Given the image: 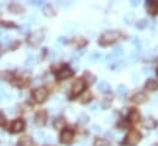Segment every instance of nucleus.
I'll return each mask as SVG.
<instances>
[{
  "mask_svg": "<svg viewBox=\"0 0 158 146\" xmlns=\"http://www.w3.org/2000/svg\"><path fill=\"white\" fill-rule=\"evenodd\" d=\"M132 43H134V44L140 45V39H139V38H136V37H134V38H132Z\"/></svg>",
  "mask_w": 158,
  "mask_h": 146,
  "instance_id": "4c0bfd02",
  "label": "nucleus"
},
{
  "mask_svg": "<svg viewBox=\"0 0 158 146\" xmlns=\"http://www.w3.org/2000/svg\"><path fill=\"white\" fill-rule=\"evenodd\" d=\"M110 103H112V102H110V100L108 101V98H106V100L103 101V103H102V107H103L104 110H107V108L110 106Z\"/></svg>",
  "mask_w": 158,
  "mask_h": 146,
  "instance_id": "2f4dec72",
  "label": "nucleus"
},
{
  "mask_svg": "<svg viewBox=\"0 0 158 146\" xmlns=\"http://www.w3.org/2000/svg\"><path fill=\"white\" fill-rule=\"evenodd\" d=\"M73 139H74V133L71 130H69V129L61 130V133H60V141L63 144L68 145V144H70L73 141Z\"/></svg>",
  "mask_w": 158,
  "mask_h": 146,
  "instance_id": "39448f33",
  "label": "nucleus"
},
{
  "mask_svg": "<svg viewBox=\"0 0 158 146\" xmlns=\"http://www.w3.org/2000/svg\"><path fill=\"white\" fill-rule=\"evenodd\" d=\"M91 131H92V133H101V131H102V128H101L99 125H97V124H93V125L91 127Z\"/></svg>",
  "mask_w": 158,
  "mask_h": 146,
  "instance_id": "c756f323",
  "label": "nucleus"
},
{
  "mask_svg": "<svg viewBox=\"0 0 158 146\" xmlns=\"http://www.w3.org/2000/svg\"><path fill=\"white\" fill-rule=\"evenodd\" d=\"M81 55H82V52H75L73 54V60H77Z\"/></svg>",
  "mask_w": 158,
  "mask_h": 146,
  "instance_id": "473e14b6",
  "label": "nucleus"
},
{
  "mask_svg": "<svg viewBox=\"0 0 158 146\" xmlns=\"http://www.w3.org/2000/svg\"><path fill=\"white\" fill-rule=\"evenodd\" d=\"M45 119H47V112L45 110H40L36 114V123L38 125H43L45 123Z\"/></svg>",
  "mask_w": 158,
  "mask_h": 146,
  "instance_id": "f8f14e48",
  "label": "nucleus"
},
{
  "mask_svg": "<svg viewBox=\"0 0 158 146\" xmlns=\"http://www.w3.org/2000/svg\"><path fill=\"white\" fill-rule=\"evenodd\" d=\"M19 146H32V140L28 136H23L19 140Z\"/></svg>",
  "mask_w": 158,
  "mask_h": 146,
  "instance_id": "a211bd4d",
  "label": "nucleus"
},
{
  "mask_svg": "<svg viewBox=\"0 0 158 146\" xmlns=\"http://www.w3.org/2000/svg\"><path fill=\"white\" fill-rule=\"evenodd\" d=\"M106 135H107V138H110V139L113 138V134H112L110 131H107V133H106Z\"/></svg>",
  "mask_w": 158,
  "mask_h": 146,
  "instance_id": "a19ab883",
  "label": "nucleus"
},
{
  "mask_svg": "<svg viewBox=\"0 0 158 146\" xmlns=\"http://www.w3.org/2000/svg\"><path fill=\"white\" fill-rule=\"evenodd\" d=\"M147 100H148V97H147V95L143 93V92H137V93L134 95V97H132V102H135V103H137V105H142V103L147 102Z\"/></svg>",
  "mask_w": 158,
  "mask_h": 146,
  "instance_id": "1a4fd4ad",
  "label": "nucleus"
},
{
  "mask_svg": "<svg viewBox=\"0 0 158 146\" xmlns=\"http://www.w3.org/2000/svg\"><path fill=\"white\" fill-rule=\"evenodd\" d=\"M126 91H127V87L125 86V85H119L118 86V93L119 95H125L126 93Z\"/></svg>",
  "mask_w": 158,
  "mask_h": 146,
  "instance_id": "cd10ccee",
  "label": "nucleus"
},
{
  "mask_svg": "<svg viewBox=\"0 0 158 146\" xmlns=\"http://www.w3.org/2000/svg\"><path fill=\"white\" fill-rule=\"evenodd\" d=\"M32 4H35V5H38V6H40V5H43V1H36V2H32Z\"/></svg>",
  "mask_w": 158,
  "mask_h": 146,
  "instance_id": "37998d69",
  "label": "nucleus"
},
{
  "mask_svg": "<svg viewBox=\"0 0 158 146\" xmlns=\"http://www.w3.org/2000/svg\"><path fill=\"white\" fill-rule=\"evenodd\" d=\"M97 108H98V105H93V106H91V110H92V112H97Z\"/></svg>",
  "mask_w": 158,
  "mask_h": 146,
  "instance_id": "ea45409f",
  "label": "nucleus"
},
{
  "mask_svg": "<svg viewBox=\"0 0 158 146\" xmlns=\"http://www.w3.org/2000/svg\"><path fill=\"white\" fill-rule=\"evenodd\" d=\"M58 41H60V43H65V38H64V37H61V38H59Z\"/></svg>",
  "mask_w": 158,
  "mask_h": 146,
  "instance_id": "c03bdc74",
  "label": "nucleus"
},
{
  "mask_svg": "<svg viewBox=\"0 0 158 146\" xmlns=\"http://www.w3.org/2000/svg\"><path fill=\"white\" fill-rule=\"evenodd\" d=\"M35 64H36V58H35L33 55H30V57H27V59L25 60L23 67H25V68H32V67H35Z\"/></svg>",
  "mask_w": 158,
  "mask_h": 146,
  "instance_id": "2eb2a0df",
  "label": "nucleus"
},
{
  "mask_svg": "<svg viewBox=\"0 0 158 146\" xmlns=\"http://www.w3.org/2000/svg\"><path fill=\"white\" fill-rule=\"evenodd\" d=\"M32 96H33V100H35L36 102L42 103V102H44V101L47 100V97H48V90H47L45 87H38V88H36V90L33 91Z\"/></svg>",
  "mask_w": 158,
  "mask_h": 146,
  "instance_id": "20e7f679",
  "label": "nucleus"
},
{
  "mask_svg": "<svg viewBox=\"0 0 158 146\" xmlns=\"http://www.w3.org/2000/svg\"><path fill=\"white\" fill-rule=\"evenodd\" d=\"M27 30H28V25H26V26H22V27L20 28V31H21L22 33H25V32H26Z\"/></svg>",
  "mask_w": 158,
  "mask_h": 146,
  "instance_id": "e433bc0d",
  "label": "nucleus"
},
{
  "mask_svg": "<svg viewBox=\"0 0 158 146\" xmlns=\"http://www.w3.org/2000/svg\"><path fill=\"white\" fill-rule=\"evenodd\" d=\"M142 125L143 128L146 129H155L157 127V122L153 119V118H146L143 122H142Z\"/></svg>",
  "mask_w": 158,
  "mask_h": 146,
  "instance_id": "9b49d317",
  "label": "nucleus"
},
{
  "mask_svg": "<svg viewBox=\"0 0 158 146\" xmlns=\"http://www.w3.org/2000/svg\"><path fill=\"white\" fill-rule=\"evenodd\" d=\"M42 12H43V15L47 16V17H53V16L55 15V11H54V9H53L50 5H44L43 9H42Z\"/></svg>",
  "mask_w": 158,
  "mask_h": 146,
  "instance_id": "ddd939ff",
  "label": "nucleus"
},
{
  "mask_svg": "<svg viewBox=\"0 0 158 146\" xmlns=\"http://www.w3.org/2000/svg\"><path fill=\"white\" fill-rule=\"evenodd\" d=\"M73 70L69 68V67H64L61 70H59V73H58V80H66V79H69L71 75H73Z\"/></svg>",
  "mask_w": 158,
  "mask_h": 146,
  "instance_id": "6e6552de",
  "label": "nucleus"
},
{
  "mask_svg": "<svg viewBox=\"0 0 158 146\" xmlns=\"http://www.w3.org/2000/svg\"><path fill=\"white\" fill-rule=\"evenodd\" d=\"M151 54H153V55H157V57H158V44L156 45V47H155V48H153V50L151 52Z\"/></svg>",
  "mask_w": 158,
  "mask_h": 146,
  "instance_id": "c9c22d12",
  "label": "nucleus"
},
{
  "mask_svg": "<svg viewBox=\"0 0 158 146\" xmlns=\"http://www.w3.org/2000/svg\"><path fill=\"white\" fill-rule=\"evenodd\" d=\"M87 35L89 37H94V32L93 31H87Z\"/></svg>",
  "mask_w": 158,
  "mask_h": 146,
  "instance_id": "79ce46f5",
  "label": "nucleus"
},
{
  "mask_svg": "<svg viewBox=\"0 0 158 146\" xmlns=\"http://www.w3.org/2000/svg\"><path fill=\"white\" fill-rule=\"evenodd\" d=\"M113 57H119V55H123L124 54V48H123V45H118V47H115L114 48V50L110 53Z\"/></svg>",
  "mask_w": 158,
  "mask_h": 146,
  "instance_id": "5701e85b",
  "label": "nucleus"
},
{
  "mask_svg": "<svg viewBox=\"0 0 158 146\" xmlns=\"http://www.w3.org/2000/svg\"><path fill=\"white\" fill-rule=\"evenodd\" d=\"M65 27L66 28H70V32H74V30H75V25H73V24H70V25H65Z\"/></svg>",
  "mask_w": 158,
  "mask_h": 146,
  "instance_id": "f704fd0d",
  "label": "nucleus"
},
{
  "mask_svg": "<svg viewBox=\"0 0 158 146\" xmlns=\"http://www.w3.org/2000/svg\"><path fill=\"white\" fill-rule=\"evenodd\" d=\"M98 88L102 91V92H109L110 91V85L107 82V81H101L98 84Z\"/></svg>",
  "mask_w": 158,
  "mask_h": 146,
  "instance_id": "dca6fc26",
  "label": "nucleus"
},
{
  "mask_svg": "<svg viewBox=\"0 0 158 146\" xmlns=\"http://www.w3.org/2000/svg\"><path fill=\"white\" fill-rule=\"evenodd\" d=\"M157 74H158V69H157Z\"/></svg>",
  "mask_w": 158,
  "mask_h": 146,
  "instance_id": "09e8293b",
  "label": "nucleus"
},
{
  "mask_svg": "<svg viewBox=\"0 0 158 146\" xmlns=\"http://www.w3.org/2000/svg\"><path fill=\"white\" fill-rule=\"evenodd\" d=\"M148 24H150V21H148L147 19H142V20L137 21V24H136V27H137L139 30H143V28H146V27L148 26Z\"/></svg>",
  "mask_w": 158,
  "mask_h": 146,
  "instance_id": "aec40b11",
  "label": "nucleus"
},
{
  "mask_svg": "<svg viewBox=\"0 0 158 146\" xmlns=\"http://www.w3.org/2000/svg\"><path fill=\"white\" fill-rule=\"evenodd\" d=\"M43 141H44V143H47V144H54V143H55V140H54V138H53L52 135H48V136H45Z\"/></svg>",
  "mask_w": 158,
  "mask_h": 146,
  "instance_id": "7c9ffc66",
  "label": "nucleus"
},
{
  "mask_svg": "<svg viewBox=\"0 0 158 146\" xmlns=\"http://www.w3.org/2000/svg\"><path fill=\"white\" fill-rule=\"evenodd\" d=\"M140 140H141V134L137 130H130L125 136L124 144L127 146H135L140 143Z\"/></svg>",
  "mask_w": 158,
  "mask_h": 146,
  "instance_id": "f03ea898",
  "label": "nucleus"
},
{
  "mask_svg": "<svg viewBox=\"0 0 158 146\" xmlns=\"http://www.w3.org/2000/svg\"><path fill=\"white\" fill-rule=\"evenodd\" d=\"M85 79H86V82H87L88 85H92V84L94 82V80H96V76L92 73H89V71H86V73H85Z\"/></svg>",
  "mask_w": 158,
  "mask_h": 146,
  "instance_id": "4be33fe9",
  "label": "nucleus"
},
{
  "mask_svg": "<svg viewBox=\"0 0 158 146\" xmlns=\"http://www.w3.org/2000/svg\"><path fill=\"white\" fill-rule=\"evenodd\" d=\"M108 143L104 140V139H97L96 143H94V146H107Z\"/></svg>",
  "mask_w": 158,
  "mask_h": 146,
  "instance_id": "c85d7f7f",
  "label": "nucleus"
},
{
  "mask_svg": "<svg viewBox=\"0 0 158 146\" xmlns=\"http://www.w3.org/2000/svg\"><path fill=\"white\" fill-rule=\"evenodd\" d=\"M134 20H135V16H134L132 12H129V14H126V15L124 16V21H125V24H127V25H131Z\"/></svg>",
  "mask_w": 158,
  "mask_h": 146,
  "instance_id": "b1692460",
  "label": "nucleus"
},
{
  "mask_svg": "<svg viewBox=\"0 0 158 146\" xmlns=\"http://www.w3.org/2000/svg\"><path fill=\"white\" fill-rule=\"evenodd\" d=\"M65 127V119L64 118H56L55 122H54V128L55 129H63Z\"/></svg>",
  "mask_w": 158,
  "mask_h": 146,
  "instance_id": "f3484780",
  "label": "nucleus"
},
{
  "mask_svg": "<svg viewBox=\"0 0 158 146\" xmlns=\"http://www.w3.org/2000/svg\"><path fill=\"white\" fill-rule=\"evenodd\" d=\"M91 100V92L89 91H85L81 96H80V102L81 103H86V102H88Z\"/></svg>",
  "mask_w": 158,
  "mask_h": 146,
  "instance_id": "412c9836",
  "label": "nucleus"
},
{
  "mask_svg": "<svg viewBox=\"0 0 158 146\" xmlns=\"http://www.w3.org/2000/svg\"><path fill=\"white\" fill-rule=\"evenodd\" d=\"M5 122H6V119H5L4 114L0 112V125H4V124H5Z\"/></svg>",
  "mask_w": 158,
  "mask_h": 146,
  "instance_id": "72a5a7b5",
  "label": "nucleus"
},
{
  "mask_svg": "<svg viewBox=\"0 0 158 146\" xmlns=\"http://www.w3.org/2000/svg\"><path fill=\"white\" fill-rule=\"evenodd\" d=\"M43 39H44V31H42V30L33 31V32L30 33V36H28V44L36 47V45L40 44Z\"/></svg>",
  "mask_w": 158,
  "mask_h": 146,
  "instance_id": "7ed1b4c3",
  "label": "nucleus"
},
{
  "mask_svg": "<svg viewBox=\"0 0 158 146\" xmlns=\"http://www.w3.org/2000/svg\"><path fill=\"white\" fill-rule=\"evenodd\" d=\"M99 59H102V54H99V53H93V54L89 55V60L91 62H97Z\"/></svg>",
  "mask_w": 158,
  "mask_h": 146,
  "instance_id": "bb28decb",
  "label": "nucleus"
},
{
  "mask_svg": "<svg viewBox=\"0 0 158 146\" xmlns=\"http://www.w3.org/2000/svg\"><path fill=\"white\" fill-rule=\"evenodd\" d=\"M153 146H158V144H155V145H153Z\"/></svg>",
  "mask_w": 158,
  "mask_h": 146,
  "instance_id": "de8ad7c7",
  "label": "nucleus"
},
{
  "mask_svg": "<svg viewBox=\"0 0 158 146\" xmlns=\"http://www.w3.org/2000/svg\"><path fill=\"white\" fill-rule=\"evenodd\" d=\"M4 36V31H0V38Z\"/></svg>",
  "mask_w": 158,
  "mask_h": 146,
  "instance_id": "a18cd8bd",
  "label": "nucleus"
},
{
  "mask_svg": "<svg viewBox=\"0 0 158 146\" xmlns=\"http://www.w3.org/2000/svg\"><path fill=\"white\" fill-rule=\"evenodd\" d=\"M119 37H120L119 31H107L99 38V44L101 45H109V44L114 43Z\"/></svg>",
  "mask_w": 158,
  "mask_h": 146,
  "instance_id": "f257e3e1",
  "label": "nucleus"
},
{
  "mask_svg": "<svg viewBox=\"0 0 158 146\" xmlns=\"http://www.w3.org/2000/svg\"><path fill=\"white\" fill-rule=\"evenodd\" d=\"M130 4H131V6H137V5L140 4V1H136V0H132V1L130 2Z\"/></svg>",
  "mask_w": 158,
  "mask_h": 146,
  "instance_id": "58836bf2",
  "label": "nucleus"
},
{
  "mask_svg": "<svg viewBox=\"0 0 158 146\" xmlns=\"http://www.w3.org/2000/svg\"><path fill=\"white\" fill-rule=\"evenodd\" d=\"M35 138H36L38 141H43V140H44V138H45V134H44V131L38 130V131H36V133H35Z\"/></svg>",
  "mask_w": 158,
  "mask_h": 146,
  "instance_id": "a878e982",
  "label": "nucleus"
},
{
  "mask_svg": "<svg viewBox=\"0 0 158 146\" xmlns=\"http://www.w3.org/2000/svg\"><path fill=\"white\" fill-rule=\"evenodd\" d=\"M145 88L148 91H156L158 90V81L153 80V79H148L145 84Z\"/></svg>",
  "mask_w": 158,
  "mask_h": 146,
  "instance_id": "9d476101",
  "label": "nucleus"
},
{
  "mask_svg": "<svg viewBox=\"0 0 158 146\" xmlns=\"http://www.w3.org/2000/svg\"><path fill=\"white\" fill-rule=\"evenodd\" d=\"M25 129V122L22 119H16L11 124V131L12 133H20Z\"/></svg>",
  "mask_w": 158,
  "mask_h": 146,
  "instance_id": "0eeeda50",
  "label": "nucleus"
},
{
  "mask_svg": "<svg viewBox=\"0 0 158 146\" xmlns=\"http://www.w3.org/2000/svg\"><path fill=\"white\" fill-rule=\"evenodd\" d=\"M83 87H85V81H83V79H77V80L74 82L73 87H71V93H73L74 96L79 95V93H81V92L83 91Z\"/></svg>",
  "mask_w": 158,
  "mask_h": 146,
  "instance_id": "423d86ee",
  "label": "nucleus"
},
{
  "mask_svg": "<svg viewBox=\"0 0 158 146\" xmlns=\"http://www.w3.org/2000/svg\"><path fill=\"white\" fill-rule=\"evenodd\" d=\"M9 10L12 12V14H20V12H23V7L20 5V4H10L9 5Z\"/></svg>",
  "mask_w": 158,
  "mask_h": 146,
  "instance_id": "4468645a",
  "label": "nucleus"
},
{
  "mask_svg": "<svg viewBox=\"0 0 158 146\" xmlns=\"http://www.w3.org/2000/svg\"><path fill=\"white\" fill-rule=\"evenodd\" d=\"M155 102H156V103H158V97H156V98H155Z\"/></svg>",
  "mask_w": 158,
  "mask_h": 146,
  "instance_id": "49530a36",
  "label": "nucleus"
},
{
  "mask_svg": "<svg viewBox=\"0 0 158 146\" xmlns=\"http://www.w3.org/2000/svg\"><path fill=\"white\" fill-rule=\"evenodd\" d=\"M77 122H79L80 125H83V124H86V123L88 122V117H87L86 114H80Z\"/></svg>",
  "mask_w": 158,
  "mask_h": 146,
  "instance_id": "393cba45",
  "label": "nucleus"
},
{
  "mask_svg": "<svg viewBox=\"0 0 158 146\" xmlns=\"http://www.w3.org/2000/svg\"><path fill=\"white\" fill-rule=\"evenodd\" d=\"M139 118H140V114H139V112L135 110H132L130 113H129V120L130 122H137L139 120Z\"/></svg>",
  "mask_w": 158,
  "mask_h": 146,
  "instance_id": "6ab92c4d",
  "label": "nucleus"
}]
</instances>
